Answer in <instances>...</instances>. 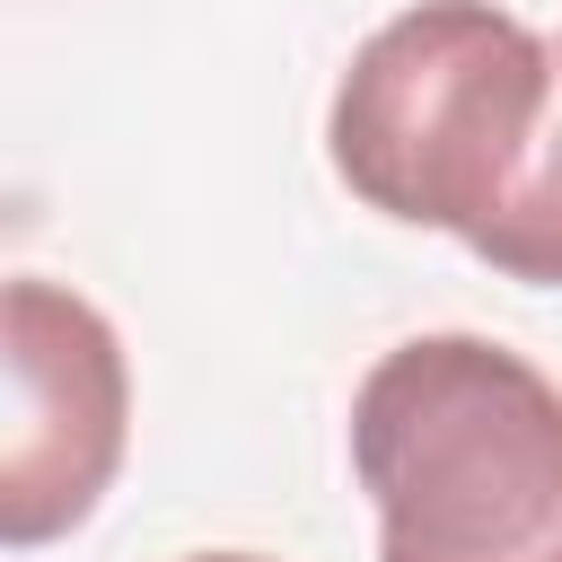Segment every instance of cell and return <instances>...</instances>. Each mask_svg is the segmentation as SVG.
I'll list each match as a JSON object with an SVG mask.
<instances>
[{
  "label": "cell",
  "mask_w": 562,
  "mask_h": 562,
  "mask_svg": "<svg viewBox=\"0 0 562 562\" xmlns=\"http://www.w3.org/2000/svg\"><path fill=\"white\" fill-rule=\"evenodd\" d=\"M325 149L369 211L448 228L492 272L562 290V53L527 18L413 0L351 53Z\"/></svg>",
  "instance_id": "obj_1"
},
{
  "label": "cell",
  "mask_w": 562,
  "mask_h": 562,
  "mask_svg": "<svg viewBox=\"0 0 562 562\" xmlns=\"http://www.w3.org/2000/svg\"><path fill=\"white\" fill-rule=\"evenodd\" d=\"M378 562H562V386L492 334H413L351 395Z\"/></svg>",
  "instance_id": "obj_2"
},
{
  "label": "cell",
  "mask_w": 562,
  "mask_h": 562,
  "mask_svg": "<svg viewBox=\"0 0 562 562\" xmlns=\"http://www.w3.org/2000/svg\"><path fill=\"white\" fill-rule=\"evenodd\" d=\"M0 369H9V422H0V544H53L70 536L132 439V369L114 325L61 290L18 272L0 290Z\"/></svg>",
  "instance_id": "obj_3"
},
{
  "label": "cell",
  "mask_w": 562,
  "mask_h": 562,
  "mask_svg": "<svg viewBox=\"0 0 562 562\" xmlns=\"http://www.w3.org/2000/svg\"><path fill=\"white\" fill-rule=\"evenodd\" d=\"M184 562H272V553H184Z\"/></svg>",
  "instance_id": "obj_4"
},
{
  "label": "cell",
  "mask_w": 562,
  "mask_h": 562,
  "mask_svg": "<svg viewBox=\"0 0 562 562\" xmlns=\"http://www.w3.org/2000/svg\"><path fill=\"white\" fill-rule=\"evenodd\" d=\"M553 53H562V44H553Z\"/></svg>",
  "instance_id": "obj_5"
}]
</instances>
